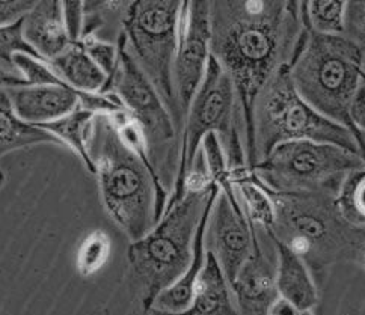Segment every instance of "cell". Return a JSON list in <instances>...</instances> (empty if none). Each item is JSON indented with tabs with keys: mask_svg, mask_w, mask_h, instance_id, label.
I'll return each instance as SVG.
<instances>
[{
	"mask_svg": "<svg viewBox=\"0 0 365 315\" xmlns=\"http://www.w3.org/2000/svg\"><path fill=\"white\" fill-rule=\"evenodd\" d=\"M210 55L237 93L246 142L258 91L289 63L305 28L304 0H207Z\"/></svg>",
	"mask_w": 365,
	"mask_h": 315,
	"instance_id": "cell-1",
	"label": "cell"
},
{
	"mask_svg": "<svg viewBox=\"0 0 365 315\" xmlns=\"http://www.w3.org/2000/svg\"><path fill=\"white\" fill-rule=\"evenodd\" d=\"M88 151L104 212L130 242L140 239L160 219L168 202L140 133L132 128L121 136L110 113H96Z\"/></svg>",
	"mask_w": 365,
	"mask_h": 315,
	"instance_id": "cell-2",
	"label": "cell"
},
{
	"mask_svg": "<svg viewBox=\"0 0 365 315\" xmlns=\"http://www.w3.org/2000/svg\"><path fill=\"white\" fill-rule=\"evenodd\" d=\"M266 192L273 204L272 235L304 259L319 288L336 266L364 269L365 227L341 216L335 193Z\"/></svg>",
	"mask_w": 365,
	"mask_h": 315,
	"instance_id": "cell-3",
	"label": "cell"
},
{
	"mask_svg": "<svg viewBox=\"0 0 365 315\" xmlns=\"http://www.w3.org/2000/svg\"><path fill=\"white\" fill-rule=\"evenodd\" d=\"M217 192L215 182L204 187H186L181 198L165 208L145 235L130 242L127 278L143 314H148L155 296L189 267L195 234Z\"/></svg>",
	"mask_w": 365,
	"mask_h": 315,
	"instance_id": "cell-4",
	"label": "cell"
},
{
	"mask_svg": "<svg viewBox=\"0 0 365 315\" xmlns=\"http://www.w3.org/2000/svg\"><path fill=\"white\" fill-rule=\"evenodd\" d=\"M289 73L299 95L311 108L354 133L347 106L364 85L365 46L343 33H322L305 28L289 62Z\"/></svg>",
	"mask_w": 365,
	"mask_h": 315,
	"instance_id": "cell-5",
	"label": "cell"
},
{
	"mask_svg": "<svg viewBox=\"0 0 365 315\" xmlns=\"http://www.w3.org/2000/svg\"><path fill=\"white\" fill-rule=\"evenodd\" d=\"M316 140L334 143L364 155V143L351 131L326 118L299 95L284 63L258 91L252 104L246 165L252 167L282 142Z\"/></svg>",
	"mask_w": 365,
	"mask_h": 315,
	"instance_id": "cell-6",
	"label": "cell"
},
{
	"mask_svg": "<svg viewBox=\"0 0 365 315\" xmlns=\"http://www.w3.org/2000/svg\"><path fill=\"white\" fill-rule=\"evenodd\" d=\"M210 131H215L222 143L230 174L246 169L245 130L236 88L230 74L212 55L182 124L178 174L166 207L178 201L185 193V178L200 151L202 138Z\"/></svg>",
	"mask_w": 365,
	"mask_h": 315,
	"instance_id": "cell-7",
	"label": "cell"
},
{
	"mask_svg": "<svg viewBox=\"0 0 365 315\" xmlns=\"http://www.w3.org/2000/svg\"><path fill=\"white\" fill-rule=\"evenodd\" d=\"M118 63L101 93L113 94L139 128L148 162L159 185L171 196L180 166L181 131L175 125L165 101L125 48L118 33Z\"/></svg>",
	"mask_w": 365,
	"mask_h": 315,
	"instance_id": "cell-8",
	"label": "cell"
},
{
	"mask_svg": "<svg viewBox=\"0 0 365 315\" xmlns=\"http://www.w3.org/2000/svg\"><path fill=\"white\" fill-rule=\"evenodd\" d=\"M181 4L182 0H128L120 14V33L128 53L150 78L182 133L185 116L174 78Z\"/></svg>",
	"mask_w": 365,
	"mask_h": 315,
	"instance_id": "cell-9",
	"label": "cell"
},
{
	"mask_svg": "<svg viewBox=\"0 0 365 315\" xmlns=\"http://www.w3.org/2000/svg\"><path fill=\"white\" fill-rule=\"evenodd\" d=\"M359 167H365L362 154L301 139L279 143L250 170L267 190L336 193L344 177Z\"/></svg>",
	"mask_w": 365,
	"mask_h": 315,
	"instance_id": "cell-10",
	"label": "cell"
},
{
	"mask_svg": "<svg viewBox=\"0 0 365 315\" xmlns=\"http://www.w3.org/2000/svg\"><path fill=\"white\" fill-rule=\"evenodd\" d=\"M251 225L252 249L250 257L230 284L239 314H269L279 297L277 288V246L270 229Z\"/></svg>",
	"mask_w": 365,
	"mask_h": 315,
	"instance_id": "cell-11",
	"label": "cell"
},
{
	"mask_svg": "<svg viewBox=\"0 0 365 315\" xmlns=\"http://www.w3.org/2000/svg\"><path fill=\"white\" fill-rule=\"evenodd\" d=\"M204 242L231 284L252 249L251 225L236 186L228 192L219 189L207 219Z\"/></svg>",
	"mask_w": 365,
	"mask_h": 315,
	"instance_id": "cell-12",
	"label": "cell"
},
{
	"mask_svg": "<svg viewBox=\"0 0 365 315\" xmlns=\"http://www.w3.org/2000/svg\"><path fill=\"white\" fill-rule=\"evenodd\" d=\"M210 58V21L207 0H190L185 35L178 44L174 78L182 116L186 118L190 100L198 89Z\"/></svg>",
	"mask_w": 365,
	"mask_h": 315,
	"instance_id": "cell-13",
	"label": "cell"
},
{
	"mask_svg": "<svg viewBox=\"0 0 365 315\" xmlns=\"http://www.w3.org/2000/svg\"><path fill=\"white\" fill-rule=\"evenodd\" d=\"M23 36L44 61L55 58L68 47L73 41L65 24L61 0H36L23 16Z\"/></svg>",
	"mask_w": 365,
	"mask_h": 315,
	"instance_id": "cell-14",
	"label": "cell"
},
{
	"mask_svg": "<svg viewBox=\"0 0 365 315\" xmlns=\"http://www.w3.org/2000/svg\"><path fill=\"white\" fill-rule=\"evenodd\" d=\"M275 239V237H273ZM277 288L281 299L294 306L297 314H314L320 304V288L304 259L289 246L275 239Z\"/></svg>",
	"mask_w": 365,
	"mask_h": 315,
	"instance_id": "cell-15",
	"label": "cell"
},
{
	"mask_svg": "<svg viewBox=\"0 0 365 315\" xmlns=\"http://www.w3.org/2000/svg\"><path fill=\"white\" fill-rule=\"evenodd\" d=\"M186 314L193 315H236L231 288L215 255L205 247V261L193 288L192 304Z\"/></svg>",
	"mask_w": 365,
	"mask_h": 315,
	"instance_id": "cell-16",
	"label": "cell"
},
{
	"mask_svg": "<svg viewBox=\"0 0 365 315\" xmlns=\"http://www.w3.org/2000/svg\"><path fill=\"white\" fill-rule=\"evenodd\" d=\"M215 202V201H213ZM213 205V204H212ZM212 205L205 210L193 242V254L189 267L171 285L162 290L150 306L148 314H186L193 297V288L205 261V225Z\"/></svg>",
	"mask_w": 365,
	"mask_h": 315,
	"instance_id": "cell-17",
	"label": "cell"
},
{
	"mask_svg": "<svg viewBox=\"0 0 365 315\" xmlns=\"http://www.w3.org/2000/svg\"><path fill=\"white\" fill-rule=\"evenodd\" d=\"M65 83L82 93H101L108 77L91 59L81 41H73L59 55L46 61Z\"/></svg>",
	"mask_w": 365,
	"mask_h": 315,
	"instance_id": "cell-18",
	"label": "cell"
},
{
	"mask_svg": "<svg viewBox=\"0 0 365 315\" xmlns=\"http://www.w3.org/2000/svg\"><path fill=\"white\" fill-rule=\"evenodd\" d=\"M36 143H55L62 147L61 140L47 130L20 120L12 109L6 88H0V157Z\"/></svg>",
	"mask_w": 365,
	"mask_h": 315,
	"instance_id": "cell-19",
	"label": "cell"
},
{
	"mask_svg": "<svg viewBox=\"0 0 365 315\" xmlns=\"http://www.w3.org/2000/svg\"><path fill=\"white\" fill-rule=\"evenodd\" d=\"M94 116L96 113L93 110H88L79 104L74 110L58 118V120L38 125L56 136L61 140L62 147L70 148L79 157L91 174H94V165L91 160L88 145L91 133H93Z\"/></svg>",
	"mask_w": 365,
	"mask_h": 315,
	"instance_id": "cell-20",
	"label": "cell"
},
{
	"mask_svg": "<svg viewBox=\"0 0 365 315\" xmlns=\"http://www.w3.org/2000/svg\"><path fill=\"white\" fill-rule=\"evenodd\" d=\"M243 207V212L251 223L270 229L273 225V204L266 189L246 169L231 180Z\"/></svg>",
	"mask_w": 365,
	"mask_h": 315,
	"instance_id": "cell-21",
	"label": "cell"
},
{
	"mask_svg": "<svg viewBox=\"0 0 365 315\" xmlns=\"http://www.w3.org/2000/svg\"><path fill=\"white\" fill-rule=\"evenodd\" d=\"M365 169H354L344 177L335 193V204L351 225L365 227Z\"/></svg>",
	"mask_w": 365,
	"mask_h": 315,
	"instance_id": "cell-22",
	"label": "cell"
},
{
	"mask_svg": "<svg viewBox=\"0 0 365 315\" xmlns=\"http://www.w3.org/2000/svg\"><path fill=\"white\" fill-rule=\"evenodd\" d=\"M347 0H304V17L309 29L322 33H341Z\"/></svg>",
	"mask_w": 365,
	"mask_h": 315,
	"instance_id": "cell-23",
	"label": "cell"
},
{
	"mask_svg": "<svg viewBox=\"0 0 365 315\" xmlns=\"http://www.w3.org/2000/svg\"><path fill=\"white\" fill-rule=\"evenodd\" d=\"M112 252V240L109 234L103 229H96L91 232L82 242L79 251H77V270L83 278H89L101 270L109 261Z\"/></svg>",
	"mask_w": 365,
	"mask_h": 315,
	"instance_id": "cell-24",
	"label": "cell"
},
{
	"mask_svg": "<svg viewBox=\"0 0 365 315\" xmlns=\"http://www.w3.org/2000/svg\"><path fill=\"white\" fill-rule=\"evenodd\" d=\"M19 51L43 59L23 36V17L12 23L0 24V67L17 73L14 63H12V56Z\"/></svg>",
	"mask_w": 365,
	"mask_h": 315,
	"instance_id": "cell-25",
	"label": "cell"
},
{
	"mask_svg": "<svg viewBox=\"0 0 365 315\" xmlns=\"http://www.w3.org/2000/svg\"><path fill=\"white\" fill-rule=\"evenodd\" d=\"M79 41L88 51L91 59L98 65V68L109 78L116 68V63H118V44L106 41V39L100 38L97 33H86Z\"/></svg>",
	"mask_w": 365,
	"mask_h": 315,
	"instance_id": "cell-26",
	"label": "cell"
},
{
	"mask_svg": "<svg viewBox=\"0 0 365 315\" xmlns=\"http://www.w3.org/2000/svg\"><path fill=\"white\" fill-rule=\"evenodd\" d=\"M127 4L128 0H85L82 36L86 33H97V31L104 26L106 17L113 14L120 16Z\"/></svg>",
	"mask_w": 365,
	"mask_h": 315,
	"instance_id": "cell-27",
	"label": "cell"
},
{
	"mask_svg": "<svg viewBox=\"0 0 365 315\" xmlns=\"http://www.w3.org/2000/svg\"><path fill=\"white\" fill-rule=\"evenodd\" d=\"M341 33L351 41L365 46V0H347Z\"/></svg>",
	"mask_w": 365,
	"mask_h": 315,
	"instance_id": "cell-28",
	"label": "cell"
},
{
	"mask_svg": "<svg viewBox=\"0 0 365 315\" xmlns=\"http://www.w3.org/2000/svg\"><path fill=\"white\" fill-rule=\"evenodd\" d=\"M65 24L71 41H79L83 32L85 0H61Z\"/></svg>",
	"mask_w": 365,
	"mask_h": 315,
	"instance_id": "cell-29",
	"label": "cell"
},
{
	"mask_svg": "<svg viewBox=\"0 0 365 315\" xmlns=\"http://www.w3.org/2000/svg\"><path fill=\"white\" fill-rule=\"evenodd\" d=\"M349 124L356 138L364 143L365 135V85L359 86L347 106Z\"/></svg>",
	"mask_w": 365,
	"mask_h": 315,
	"instance_id": "cell-30",
	"label": "cell"
},
{
	"mask_svg": "<svg viewBox=\"0 0 365 315\" xmlns=\"http://www.w3.org/2000/svg\"><path fill=\"white\" fill-rule=\"evenodd\" d=\"M35 2L36 0H0V24L21 19Z\"/></svg>",
	"mask_w": 365,
	"mask_h": 315,
	"instance_id": "cell-31",
	"label": "cell"
},
{
	"mask_svg": "<svg viewBox=\"0 0 365 315\" xmlns=\"http://www.w3.org/2000/svg\"><path fill=\"white\" fill-rule=\"evenodd\" d=\"M28 85L24 78L14 71H9L4 67H0V88H11V86H21Z\"/></svg>",
	"mask_w": 365,
	"mask_h": 315,
	"instance_id": "cell-32",
	"label": "cell"
},
{
	"mask_svg": "<svg viewBox=\"0 0 365 315\" xmlns=\"http://www.w3.org/2000/svg\"><path fill=\"white\" fill-rule=\"evenodd\" d=\"M269 314H272V315H282V314L294 315V314H297V311L294 309V306H293V305H290V304H289V301L284 300V299H281V297H278V299L275 300V304L272 305V308H270Z\"/></svg>",
	"mask_w": 365,
	"mask_h": 315,
	"instance_id": "cell-33",
	"label": "cell"
},
{
	"mask_svg": "<svg viewBox=\"0 0 365 315\" xmlns=\"http://www.w3.org/2000/svg\"><path fill=\"white\" fill-rule=\"evenodd\" d=\"M189 6H190V0H182L181 12H180V41H181L182 35H185V31H186L187 16H189Z\"/></svg>",
	"mask_w": 365,
	"mask_h": 315,
	"instance_id": "cell-34",
	"label": "cell"
},
{
	"mask_svg": "<svg viewBox=\"0 0 365 315\" xmlns=\"http://www.w3.org/2000/svg\"><path fill=\"white\" fill-rule=\"evenodd\" d=\"M5 181H6V178H5L4 170H0V189H2V186L5 185Z\"/></svg>",
	"mask_w": 365,
	"mask_h": 315,
	"instance_id": "cell-35",
	"label": "cell"
}]
</instances>
